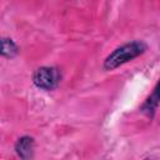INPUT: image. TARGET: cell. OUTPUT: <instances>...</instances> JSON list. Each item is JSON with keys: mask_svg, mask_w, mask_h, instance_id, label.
<instances>
[{"mask_svg": "<svg viewBox=\"0 0 160 160\" xmlns=\"http://www.w3.org/2000/svg\"><path fill=\"white\" fill-rule=\"evenodd\" d=\"M148 46L142 41H131L128 42L118 49H115L104 61V69L105 70H114L119 68L120 65L131 61L132 59L138 58L139 55L144 54L146 51Z\"/></svg>", "mask_w": 160, "mask_h": 160, "instance_id": "cell-1", "label": "cell"}, {"mask_svg": "<svg viewBox=\"0 0 160 160\" xmlns=\"http://www.w3.org/2000/svg\"><path fill=\"white\" fill-rule=\"evenodd\" d=\"M61 75L59 69L54 66H41L38 70H35L32 75L34 84L42 90H54L58 88L60 82Z\"/></svg>", "mask_w": 160, "mask_h": 160, "instance_id": "cell-2", "label": "cell"}, {"mask_svg": "<svg viewBox=\"0 0 160 160\" xmlns=\"http://www.w3.org/2000/svg\"><path fill=\"white\" fill-rule=\"evenodd\" d=\"M34 139L30 136H22L18 140V142L15 144V150L16 154L22 158V159H29L32 156L34 152Z\"/></svg>", "mask_w": 160, "mask_h": 160, "instance_id": "cell-3", "label": "cell"}, {"mask_svg": "<svg viewBox=\"0 0 160 160\" xmlns=\"http://www.w3.org/2000/svg\"><path fill=\"white\" fill-rule=\"evenodd\" d=\"M18 45L9 38H0V55L4 58H14L18 55Z\"/></svg>", "mask_w": 160, "mask_h": 160, "instance_id": "cell-4", "label": "cell"}, {"mask_svg": "<svg viewBox=\"0 0 160 160\" xmlns=\"http://www.w3.org/2000/svg\"><path fill=\"white\" fill-rule=\"evenodd\" d=\"M156 106H158V90L155 89V91L152 92V95H151V96L145 101V104L142 105L141 110H142L146 115L152 116L154 112H155V110H156Z\"/></svg>", "mask_w": 160, "mask_h": 160, "instance_id": "cell-5", "label": "cell"}]
</instances>
